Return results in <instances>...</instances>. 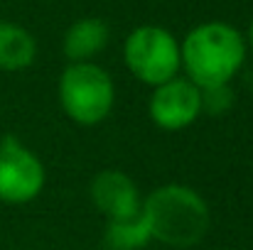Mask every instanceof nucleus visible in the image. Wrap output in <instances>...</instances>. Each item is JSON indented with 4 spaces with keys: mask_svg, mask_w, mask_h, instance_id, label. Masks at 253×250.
<instances>
[{
    "mask_svg": "<svg viewBox=\"0 0 253 250\" xmlns=\"http://www.w3.org/2000/svg\"><path fill=\"white\" fill-rule=\"evenodd\" d=\"M246 54L249 44L244 32L221 20L199 22L179 42L182 69L199 88L229 86L241 71Z\"/></svg>",
    "mask_w": 253,
    "mask_h": 250,
    "instance_id": "nucleus-1",
    "label": "nucleus"
},
{
    "mask_svg": "<svg viewBox=\"0 0 253 250\" xmlns=\"http://www.w3.org/2000/svg\"><path fill=\"white\" fill-rule=\"evenodd\" d=\"M140 216L148 226L150 241L169 248L197 246L211 223L209 204L187 184H163L153 189L143 199Z\"/></svg>",
    "mask_w": 253,
    "mask_h": 250,
    "instance_id": "nucleus-2",
    "label": "nucleus"
},
{
    "mask_svg": "<svg viewBox=\"0 0 253 250\" xmlns=\"http://www.w3.org/2000/svg\"><path fill=\"white\" fill-rule=\"evenodd\" d=\"M59 103L77 125L103 123L116 103V86L111 74L96 62H74L59 76Z\"/></svg>",
    "mask_w": 253,
    "mask_h": 250,
    "instance_id": "nucleus-3",
    "label": "nucleus"
},
{
    "mask_svg": "<svg viewBox=\"0 0 253 250\" xmlns=\"http://www.w3.org/2000/svg\"><path fill=\"white\" fill-rule=\"evenodd\" d=\"M123 64L140 83L155 88L182 71L179 39L160 25H140L123 42Z\"/></svg>",
    "mask_w": 253,
    "mask_h": 250,
    "instance_id": "nucleus-4",
    "label": "nucleus"
},
{
    "mask_svg": "<svg viewBox=\"0 0 253 250\" xmlns=\"http://www.w3.org/2000/svg\"><path fill=\"white\" fill-rule=\"evenodd\" d=\"M47 172L42 160L15 135L0 138V201L30 204L44 189Z\"/></svg>",
    "mask_w": 253,
    "mask_h": 250,
    "instance_id": "nucleus-5",
    "label": "nucleus"
},
{
    "mask_svg": "<svg viewBox=\"0 0 253 250\" xmlns=\"http://www.w3.org/2000/svg\"><path fill=\"white\" fill-rule=\"evenodd\" d=\"M150 120L168 133L189 128L202 113V88L187 76H174L153 88L148 101Z\"/></svg>",
    "mask_w": 253,
    "mask_h": 250,
    "instance_id": "nucleus-6",
    "label": "nucleus"
},
{
    "mask_svg": "<svg viewBox=\"0 0 253 250\" xmlns=\"http://www.w3.org/2000/svg\"><path fill=\"white\" fill-rule=\"evenodd\" d=\"M93 206L101 211L106 221L130 218L140 214L143 196L138 191V184L121 169H101L88 186Z\"/></svg>",
    "mask_w": 253,
    "mask_h": 250,
    "instance_id": "nucleus-7",
    "label": "nucleus"
},
{
    "mask_svg": "<svg viewBox=\"0 0 253 250\" xmlns=\"http://www.w3.org/2000/svg\"><path fill=\"white\" fill-rule=\"evenodd\" d=\"M111 39V27L106 20L101 17H79L74 20L64 37H62V52L69 59V64L74 62H93Z\"/></svg>",
    "mask_w": 253,
    "mask_h": 250,
    "instance_id": "nucleus-8",
    "label": "nucleus"
},
{
    "mask_svg": "<svg viewBox=\"0 0 253 250\" xmlns=\"http://www.w3.org/2000/svg\"><path fill=\"white\" fill-rule=\"evenodd\" d=\"M37 59V39L17 22L0 20V71L15 74L32 67Z\"/></svg>",
    "mask_w": 253,
    "mask_h": 250,
    "instance_id": "nucleus-9",
    "label": "nucleus"
},
{
    "mask_svg": "<svg viewBox=\"0 0 253 250\" xmlns=\"http://www.w3.org/2000/svg\"><path fill=\"white\" fill-rule=\"evenodd\" d=\"M148 243H150V233L140 214L130 218L106 221V231H103L106 250H143Z\"/></svg>",
    "mask_w": 253,
    "mask_h": 250,
    "instance_id": "nucleus-10",
    "label": "nucleus"
},
{
    "mask_svg": "<svg viewBox=\"0 0 253 250\" xmlns=\"http://www.w3.org/2000/svg\"><path fill=\"white\" fill-rule=\"evenodd\" d=\"M231 106V88L229 86H214V88H202V108L204 113L221 115Z\"/></svg>",
    "mask_w": 253,
    "mask_h": 250,
    "instance_id": "nucleus-11",
    "label": "nucleus"
},
{
    "mask_svg": "<svg viewBox=\"0 0 253 250\" xmlns=\"http://www.w3.org/2000/svg\"><path fill=\"white\" fill-rule=\"evenodd\" d=\"M244 37H246V44L251 47V52H253V17H251V22H249V32Z\"/></svg>",
    "mask_w": 253,
    "mask_h": 250,
    "instance_id": "nucleus-12",
    "label": "nucleus"
}]
</instances>
